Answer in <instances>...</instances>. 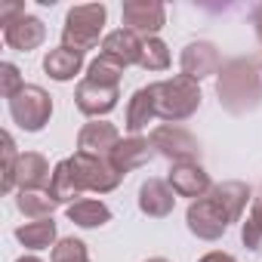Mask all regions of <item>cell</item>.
Returning a JSON list of instances; mask_svg holds the SVG:
<instances>
[{
	"label": "cell",
	"instance_id": "4fadbf2b",
	"mask_svg": "<svg viewBox=\"0 0 262 262\" xmlns=\"http://www.w3.org/2000/svg\"><path fill=\"white\" fill-rule=\"evenodd\" d=\"M167 182H170V188H173L179 198H191V201L204 198V194L213 188L210 173H207L201 164H173Z\"/></svg>",
	"mask_w": 262,
	"mask_h": 262
},
{
	"label": "cell",
	"instance_id": "83f0119b",
	"mask_svg": "<svg viewBox=\"0 0 262 262\" xmlns=\"http://www.w3.org/2000/svg\"><path fill=\"white\" fill-rule=\"evenodd\" d=\"M50 262H90L86 244H83L80 237H62V241L53 247Z\"/></svg>",
	"mask_w": 262,
	"mask_h": 262
},
{
	"label": "cell",
	"instance_id": "7402d4cb",
	"mask_svg": "<svg viewBox=\"0 0 262 262\" xmlns=\"http://www.w3.org/2000/svg\"><path fill=\"white\" fill-rule=\"evenodd\" d=\"M16 207H19V213L25 216V219H50L53 216V210L59 207L56 201H53V194H50V188H22L19 194H16Z\"/></svg>",
	"mask_w": 262,
	"mask_h": 262
},
{
	"label": "cell",
	"instance_id": "d4e9b609",
	"mask_svg": "<svg viewBox=\"0 0 262 262\" xmlns=\"http://www.w3.org/2000/svg\"><path fill=\"white\" fill-rule=\"evenodd\" d=\"M123 68H126V65H120L117 59H111V56L99 53V59H93V62H90V68H86V80L102 83V86H120Z\"/></svg>",
	"mask_w": 262,
	"mask_h": 262
},
{
	"label": "cell",
	"instance_id": "8fae6325",
	"mask_svg": "<svg viewBox=\"0 0 262 262\" xmlns=\"http://www.w3.org/2000/svg\"><path fill=\"white\" fill-rule=\"evenodd\" d=\"M120 142V133H117V126L108 123V120H90L80 126V133H77V151L80 155H90V158H111V151L117 148Z\"/></svg>",
	"mask_w": 262,
	"mask_h": 262
},
{
	"label": "cell",
	"instance_id": "9a60e30c",
	"mask_svg": "<svg viewBox=\"0 0 262 262\" xmlns=\"http://www.w3.org/2000/svg\"><path fill=\"white\" fill-rule=\"evenodd\" d=\"M176 207V191L167 179H145L139 188V210L151 219H167Z\"/></svg>",
	"mask_w": 262,
	"mask_h": 262
},
{
	"label": "cell",
	"instance_id": "f546056e",
	"mask_svg": "<svg viewBox=\"0 0 262 262\" xmlns=\"http://www.w3.org/2000/svg\"><path fill=\"white\" fill-rule=\"evenodd\" d=\"M22 86H25V80H22V74H19V68L13 62L0 65V93H4V99H13Z\"/></svg>",
	"mask_w": 262,
	"mask_h": 262
},
{
	"label": "cell",
	"instance_id": "5b68a950",
	"mask_svg": "<svg viewBox=\"0 0 262 262\" xmlns=\"http://www.w3.org/2000/svg\"><path fill=\"white\" fill-rule=\"evenodd\" d=\"M151 148L167 158L170 164H198L201 161V142L188 133V129L176 123H161L151 129Z\"/></svg>",
	"mask_w": 262,
	"mask_h": 262
},
{
	"label": "cell",
	"instance_id": "f1b7e54d",
	"mask_svg": "<svg viewBox=\"0 0 262 262\" xmlns=\"http://www.w3.org/2000/svg\"><path fill=\"white\" fill-rule=\"evenodd\" d=\"M19 151H16V139L10 133H4V194H10L16 188V170H19Z\"/></svg>",
	"mask_w": 262,
	"mask_h": 262
},
{
	"label": "cell",
	"instance_id": "5bb4252c",
	"mask_svg": "<svg viewBox=\"0 0 262 262\" xmlns=\"http://www.w3.org/2000/svg\"><path fill=\"white\" fill-rule=\"evenodd\" d=\"M151 155H155V148H151V139H145V136H129V139H120L117 142V148L111 151V167L117 170V173H133V170H139V167H145L148 161H151Z\"/></svg>",
	"mask_w": 262,
	"mask_h": 262
},
{
	"label": "cell",
	"instance_id": "603a6c76",
	"mask_svg": "<svg viewBox=\"0 0 262 262\" xmlns=\"http://www.w3.org/2000/svg\"><path fill=\"white\" fill-rule=\"evenodd\" d=\"M56 234H59V228H56L53 216H50V219H34V222H25V225L16 228V237H19L28 250H50V247H56V244H59Z\"/></svg>",
	"mask_w": 262,
	"mask_h": 262
},
{
	"label": "cell",
	"instance_id": "d6a6232c",
	"mask_svg": "<svg viewBox=\"0 0 262 262\" xmlns=\"http://www.w3.org/2000/svg\"><path fill=\"white\" fill-rule=\"evenodd\" d=\"M253 28H256V37H259V43H262V4L253 10Z\"/></svg>",
	"mask_w": 262,
	"mask_h": 262
},
{
	"label": "cell",
	"instance_id": "d6986e66",
	"mask_svg": "<svg viewBox=\"0 0 262 262\" xmlns=\"http://www.w3.org/2000/svg\"><path fill=\"white\" fill-rule=\"evenodd\" d=\"M80 68H83V56L74 53V50H68V47H56V50H50L43 56V71L53 80H59V83H65L74 74H80Z\"/></svg>",
	"mask_w": 262,
	"mask_h": 262
},
{
	"label": "cell",
	"instance_id": "cb8c5ba5",
	"mask_svg": "<svg viewBox=\"0 0 262 262\" xmlns=\"http://www.w3.org/2000/svg\"><path fill=\"white\" fill-rule=\"evenodd\" d=\"M50 194L56 204H74V198H80L83 191L77 188V179H74V170H71V161H59L53 167V179H50Z\"/></svg>",
	"mask_w": 262,
	"mask_h": 262
},
{
	"label": "cell",
	"instance_id": "6da1fadb",
	"mask_svg": "<svg viewBox=\"0 0 262 262\" xmlns=\"http://www.w3.org/2000/svg\"><path fill=\"white\" fill-rule=\"evenodd\" d=\"M219 105L228 114H250L262 105V56L228 59L216 77Z\"/></svg>",
	"mask_w": 262,
	"mask_h": 262
},
{
	"label": "cell",
	"instance_id": "ba28073f",
	"mask_svg": "<svg viewBox=\"0 0 262 262\" xmlns=\"http://www.w3.org/2000/svg\"><path fill=\"white\" fill-rule=\"evenodd\" d=\"M120 16H123V25L142 40L158 37V31L167 25V7L161 0H126Z\"/></svg>",
	"mask_w": 262,
	"mask_h": 262
},
{
	"label": "cell",
	"instance_id": "30bf717a",
	"mask_svg": "<svg viewBox=\"0 0 262 262\" xmlns=\"http://www.w3.org/2000/svg\"><path fill=\"white\" fill-rule=\"evenodd\" d=\"M117 99H120V86H102V83H93L86 77L74 90V105L86 117H105V114H111L117 108Z\"/></svg>",
	"mask_w": 262,
	"mask_h": 262
},
{
	"label": "cell",
	"instance_id": "ffe728a7",
	"mask_svg": "<svg viewBox=\"0 0 262 262\" xmlns=\"http://www.w3.org/2000/svg\"><path fill=\"white\" fill-rule=\"evenodd\" d=\"M210 194L222 204V210L228 213V219H231V222H237V219H241V213H244V207L250 204V185H247V182H237V179H228V182L213 185V188H210Z\"/></svg>",
	"mask_w": 262,
	"mask_h": 262
},
{
	"label": "cell",
	"instance_id": "4dcf8cb0",
	"mask_svg": "<svg viewBox=\"0 0 262 262\" xmlns=\"http://www.w3.org/2000/svg\"><path fill=\"white\" fill-rule=\"evenodd\" d=\"M25 16V4H19V0H10V4H0V25H10L13 19Z\"/></svg>",
	"mask_w": 262,
	"mask_h": 262
},
{
	"label": "cell",
	"instance_id": "7a4b0ae2",
	"mask_svg": "<svg viewBox=\"0 0 262 262\" xmlns=\"http://www.w3.org/2000/svg\"><path fill=\"white\" fill-rule=\"evenodd\" d=\"M151 96H155V111L164 123L188 120L201 108V86H198V80H191L185 74L151 83Z\"/></svg>",
	"mask_w": 262,
	"mask_h": 262
},
{
	"label": "cell",
	"instance_id": "2e32d148",
	"mask_svg": "<svg viewBox=\"0 0 262 262\" xmlns=\"http://www.w3.org/2000/svg\"><path fill=\"white\" fill-rule=\"evenodd\" d=\"M142 43L145 40L139 34H133L129 28H117V31L102 37V53L117 59L120 65H139L142 62Z\"/></svg>",
	"mask_w": 262,
	"mask_h": 262
},
{
	"label": "cell",
	"instance_id": "277c9868",
	"mask_svg": "<svg viewBox=\"0 0 262 262\" xmlns=\"http://www.w3.org/2000/svg\"><path fill=\"white\" fill-rule=\"evenodd\" d=\"M10 117L25 133H40L53 117V96L37 83H25L10 99Z\"/></svg>",
	"mask_w": 262,
	"mask_h": 262
},
{
	"label": "cell",
	"instance_id": "1f68e13d",
	"mask_svg": "<svg viewBox=\"0 0 262 262\" xmlns=\"http://www.w3.org/2000/svg\"><path fill=\"white\" fill-rule=\"evenodd\" d=\"M198 262H237L231 253H222V250H210L207 256H201Z\"/></svg>",
	"mask_w": 262,
	"mask_h": 262
},
{
	"label": "cell",
	"instance_id": "484cf974",
	"mask_svg": "<svg viewBox=\"0 0 262 262\" xmlns=\"http://www.w3.org/2000/svg\"><path fill=\"white\" fill-rule=\"evenodd\" d=\"M241 241H244V247L253 250V253L262 250V194L253 198L250 216H247V222L241 225Z\"/></svg>",
	"mask_w": 262,
	"mask_h": 262
},
{
	"label": "cell",
	"instance_id": "e0dca14e",
	"mask_svg": "<svg viewBox=\"0 0 262 262\" xmlns=\"http://www.w3.org/2000/svg\"><path fill=\"white\" fill-rule=\"evenodd\" d=\"M50 179H53V173H50V164H47V158L43 155H37V151H25L22 158H19V170H16V188L22 191H28V188H50Z\"/></svg>",
	"mask_w": 262,
	"mask_h": 262
},
{
	"label": "cell",
	"instance_id": "e575fe53",
	"mask_svg": "<svg viewBox=\"0 0 262 262\" xmlns=\"http://www.w3.org/2000/svg\"><path fill=\"white\" fill-rule=\"evenodd\" d=\"M145 262H170V259H164V256H155V259H145Z\"/></svg>",
	"mask_w": 262,
	"mask_h": 262
},
{
	"label": "cell",
	"instance_id": "836d02e7",
	"mask_svg": "<svg viewBox=\"0 0 262 262\" xmlns=\"http://www.w3.org/2000/svg\"><path fill=\"white\" fill-rule=\"evenodd\" d=\"M16 262H40L37 256H22V259H16Z\"/></svg>",
	"mask_w": 262,
	"mask_h": 262
},
{
	"label": "cell",
	"instance_id": "9c48e42d",
	"mask_svg": "<svg viewBox=\"0 0 262 262\" xmlns=\"http://www.w3.org/2000/svg\"><path fill=\"white\" fill-rule=\"evenodd\" d=\"M179 65H182V74H185V77H191V80L201 83L204 77L219 74L225 62H222V56H219V50H216L213 43H207V40H194V43H188V47L182 50Z\"/></svg>",
	"mask_w": 262,
	"mask_h": 262
},
{
	"label": "cell",
	"instance_id": "8992f818",
	"mask_svg": "<svg viewBox=\"0 0 262 262\" xmlns=\"http://www.w3.org/2000/svg\"><path fill=\"white\" fill-rule=\"evenodd\" d=\"M185 225H188V231H191L194 237H201V241H219V237L228 231L231 219H228V213L222 210V204L207 191L204 198H198V201L188 204V210H185Z\"/></svg>",
	"mask_w": 262,
	"mask_h": 262
},
{
	"label": "cell",
	"instance_id": "52a82bcc",
	"mask_svg": "<svg viewBox=\"0 0 262 262\" xmlns=\"http://www.w3.org/2000/svg\"><path fill=\"white\" fill-rule=\"evenodd\" d=\"M71 161V170H74V179H77V188L80 191H96V194H108L120 185L123 173H117L111 167V161L105 158H90V155H74L68 158Z\"/></svg>",
	"mask_w": 262,
	"mask_h": 262
},
{
	"label": "cell",
	"instance_id": "44dd1931",
	"mask_svg": "<svg viewBox=\"0 0 262 262\" xmlns=\"http://www.w3.org/2000/svg\"><path fill=\"white\" fill-rule=\"evenodd\" d=\"M65 213H68V219H71L74 225H80V228H102V225L111 222V210H108V204L93 201V198H80V201H74L71 207H65Z\"/></svg>",
	"mask_w": 262,
	"mask_h": 262
},
{
	"label": "cell",
	"instance_id": "ac0fdd59",
	"mask_svg": "<svg viewBox=\"0 0 262 262\" xmlns=\"http://www.w3.org/2000/svg\"><path fill=\"white\" fill-rule=\"evenodd\" d=\"M155 117H158V111H155V96H151V83H148V86H142V90H136L133 96H129L126 123L123 126L129 129V136H139Z\"/></svg>",
	"mask_w": 262,
	"mask_h": 262
},
{
	"label": "cell",
	"instance_id": "7c38bea8",
	"mask_svg": "<svg viewBox=\"0 0 262 262\" xmlns=\"http://www.w3.org/2000/svg\"><path fill=\"white\" fill-rule=\"evenodd\" d=\"M4 40L10 50H19V53H31L37 50L43 40H47V25L37 19V16H19L13 19L10 25H4Z\"/></svg>",
	"mask_w": 262,
	"mask_h": 262
},
{
	"label": "cell",
	"instance_id": "3957f363",
	"mask_svg": "<svg viewBox=\"0 0 262 262\" xmlns=\"http://www.w3.org/2000/svg\"><path fill=\"white\" fill-rule=\"evenodd\" d=\"M108 10L105 4H83V7H71L65 16V28H62V47L74 50V53H86L93 47H99L102 28H105Z\"/></svg>",
	"mask_w": 262,
	"mask_h": 262
},
{
	"label": "cell",
	"instance_id": "4316f807",
	"mask_svg": "<svg viewBox=\"0 0 262 262\" xmlns=\"http://www.w3.org/2000/svg\"><path fill=\"white\" fill-rule=\"evenodd\" d=\"M139 68H145V71H167L170 68V50H167V43L161 37H148L142 43V62H139Z\"/></svg>",
	"mask_w": 262,
	"mask_h": 262
}]
</instances>
